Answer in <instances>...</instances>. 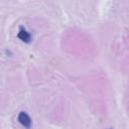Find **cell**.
<instances>
[{"label": "cell", "mask_w": 129, "mask_h": 129, "mask_svg": "<svg viewBox=\"0 0 129 129\" xmlns=\"http://www.w3.org/2000/svg\"><path fill=\"white\" fill-rule=\"evenodd\" d=\"M18 37L21 39V40H23V41H25V42H28L29 40H30V34L26 31V30H24V29H21L19 32H18Z\"/></svg>", "instance_id": "2"}, {"label": "cell", "mask_w": 129, "mask_h": 129, "mask_svg": "<svg viewBox=\"0 0 129 129\" xmlns=\"http://www.w3.org/2000/svg\"><path fill=\"white\" fill-rule=\"evenodd\" d=\"M18 121L20 122L21 125H23L26 128H29L31 125V119L30 117L25 113V112H20L18 115Z\"/></svg>", "instance_id": "1"}]
</instances>
